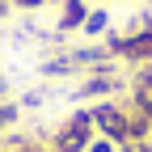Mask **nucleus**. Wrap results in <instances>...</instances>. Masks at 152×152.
<instances>
[{"label": "nucleus", "instance_id": "obj_1", "mask_svg": "<svg viewBox=\"0 0 152 152\" xmlns=\"http://www.w3.org/2000/svg\"><path fill=\"white\" fill-rule=\"evenodd\" d=\"M97 140V127H93V114H89V106H80V110H72V118L55 131V140H51V148L55 152H89V144Z\"/></svg>", "mask_w": 152, "mask_h": 152}, {"label": "nucleus", "instance_id": "obj_2", "mask_svg": "<svg viewBox=\"0 0 152 152\" xmlns=\"http://www.w3.org/2000/svg\"><path fill=\"white\" fill-rule=\"evenodd\" d=\"M106 51L118 55V59H127V64H135V68L152 64V26L140 30V21H135L131 34H106Z\"/></svg>", "mask_w": 152, "mask_h": 152}, {"label": "nucleus", "instance_id": "obj_3", "mask_svg": "<svg viewBox=\"0 0 152 152\" xmlns=\"http://www.w3.org/2000/svg\"><path fill=\"white\" fill-rule=\"evenodd\" d=\"M93 114V127H97V135H106L110 144H131V114L123 102H97V106H89Z\"/></svg>", "mask_w": 152, "mask_h": 152}, {"label": "nucleus", "instance_id": "obj_4", "mask_svg": "<svg viewBox=\"0 0 152 152\" xmlns=\"http://www.w3.org/2000/svg\"><path fill=\"white\" fill-rule=\"evenodd\" d=\"M131 106H140L152 118V64L135 68V76H131Z\"/></svg>", "mask_w": 152, "mask_h": 152}, {"label": "nucleus", "instance_id": "obj_5", "mask_svg": "<svg viewBox=\"0 0 152 152\" xmlns=\"http://www.w3.org/2000/svg\"><path fill=\"white\" fill-rule=\"evenodd\" d=\"M85 17H89V4L85 0H64V13H59V34H72V30H80L85 26Z\"/></svg>", "mask_w": 152, "mask_h": 152}, {"label": "nucleus", "instance_id": "obj_6", "mask_svg": "<svg viewBox=\"0 0 152 152\" xmlns=\"http://www.w3.org/2000/svg\"><path fill=\"white\" fill-rule=\"evenodd\" d=\"M114 89H118V76H110V72H97V76H93V80L80 89V97H89V93H114Z\"/></svg>", "mask_w": 152, "mask_h": 152}, {"label": "nucleus", "instance_id": "obj_7", "mask_svg": "<svg viewBox=\"0 0 152 152\" xmlns=\"http://www.w3.org/2000/svg\"><path fill=\"white\" fill-rule=\"evenodd\" d=\"M80 30H85V34H106V30H110V13H106V9H89V17H85Z\"/></svg>", "mask_w": 152, "mask_h": 152}, {"label": "nucleus", "instance_id": "obj_8", "mask_svg": "<svg viewBox=\"0 0 152 152\" xmlns=\"http://www.w3.org/2000/svg\"><path fill=\"white\" fill-rule=\"evenodd\" d=\"M76 64H72V55H64V59H51V64H42V72L47 76H64V72H72Z\"/></svg>", "mask_w": 152, "mask_h": 152}, {"label": "nucleus", "instance_id": "obj_9", "mask_svg": "<svg viewBox=\"0 0 152 152\" xmlns=\"http://www.w3.org/2000/svg\"><path fill=\"white\" fill-rule=\"evenodd\" d=\"M9 152H55L51 144H38V140H21V144H13Z\"/></svg>", "mask_w": 152, "mask_h": 152}, {"label": "nucleus", "instance_id": "obj_10", "mask_svg": "<svg viewBox=\"0 0 152 152\" xmlns=\"http://www.w3.org/2000/svg\"><path fill=\"white\" fill-rule=\"evenodd\" d=\"M89 152H118V144H110L106 135H97V140L89 144Z\"/></svg>", "mask_w": 152, "mask_h": 152}, {"label": "nucleus", "instance_id": "obj_11", "mask_svg": "<svg viewBox=\"0 0 152 152\" xmlns=\"http://www.w3.org/2000/svg\"><path fill=\"white\" fill-rule=\"evenodd\" d=\"M118 152H152V140H131V144H123Z\"/></svg>", "mask_w": 152, "mask_h": 152}, {"label": "nucleus", "instance_id": "obj_12", "mask_svg": "<svg viewBox=\"0 0 152 152\" xmlns=\"http://www.w3.org/2000/svg\"><path fill=\"white\" fill-rule=\"evenodd\" d=\"M9 4H17V9H42L47 0H9Z\"/></svg>", "mask_w": 152, "mask_h": 152}]
</instances>
